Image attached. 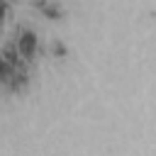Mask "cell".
<instances>
[{"label":"cell","instance_id":"obj_1","mask_svg":"<svg viewBox=\"0 0 156 156\" xmlns=\"http://www.w3.org/2000/svg\"><path fill=\"white\" fill-rule=\"evenodd\" d=\"M34 46H37L34 34H32V32H24V37L20 39V49H22L24 54H32V51H34Z\"/></svg>","mask_w":156,"mask_h":156}]
</instances>
